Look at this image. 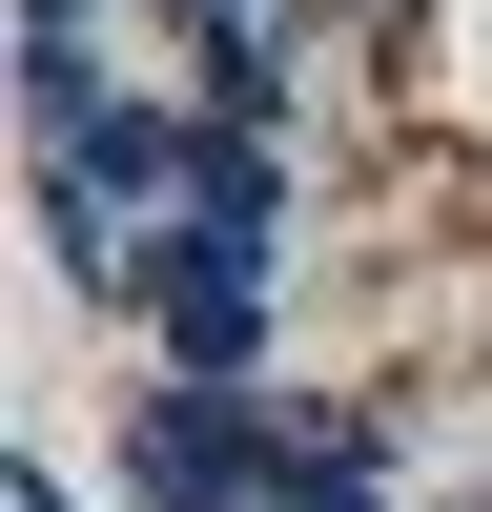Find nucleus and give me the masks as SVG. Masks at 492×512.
I'll return each mask as SVG.
<instances>
[{"label":"nucleus","instance_id":"7ed1b4c3","mask_svg":"<svg viewBox=\"0 0 492 512\" xmlns=\"http://www.w3.org/2000/svg\"><path fill=\"white\" fill-rule=\"evenodd\" d=\"M185 226H205V246H287V144L205 123V144H185Z\"/></svg>","mask_w":492,"mask_h":512},{"label":"nucleus","instance_id":"20e7f679","mask_svg":"<svg viewBox=\"0 0 492 512\" xmlns=\"http://www.w3.org/2000/svg\"><path fill=\"white\" fill-rule=\"evenodd\" d=\"M0 512H82V492H62V472H41V451H0Z\"/></svg>","mask_w":492,"mask_h":512},{"label":"nucleus","instance_id":"f03ea898","mask_svg":"<svg viewBox=\"0 0 492 512\" xmlns=\"http://www.w3.org/2000/svg\"><path fill=\"white\" fill-rule=\"evenodd\" d=\"M144 369H185V390H287V246H164L144 287Z\"/></svg>","mask_w":492,"mask_h":512},{"label":"nucleus","instance_id":"f257e3e1","mask_svg":"<svg viewBox=\"0 0 492 512\" xmlns=\"http://www.w3.org/2000/svg\"><path fill=\"white\" fill-rule=\"evenodd\" d=\"M287 472H308V390H185V369L123 390V512H267Z\"/></svg>","mask_w":492,"mask_h":512}]
</instances>
